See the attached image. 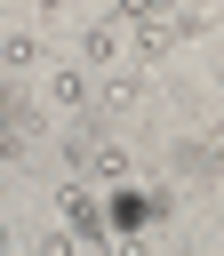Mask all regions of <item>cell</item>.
Returning <instances> with one entry per match:
<instances>
[{"mask_svg": "<svg viewBox=\"0 0 224 256\" xmlns=\"http://www.w3.org/2000/svg\"><path fill=\"white\" fill-rule=\"evenodd\" d=\"M32 16H40V24H64V16H72V0H32Z\"/></svg>", "mask_w": 224, "mask_h": 256, "instance_id": "7", "label": "cell"}, {"mask_svg": "<svg viewBox=\"0 0 224 256\" xmlns=\"http://www.w3.org/2000/svg\"><path fill=\"white\" fill-rule=\"evenodd\" d=\"M72 56H80L88 72H112V64H128V56H136V32H128V24H120V16L104 8V16H88V24H80Z\"/></svg>", "mask_w": 224, "mask_h": 256, "instance_id": "3", "label": "cell"}, {"mask_svg": "<svg viewBox=\"0 0 224 256\" xmlns=\"http://www.w3.org/2000/svg\"><path fill=\"white\" fill-rule=\"evenodd\" d=\"M0 64H8V80H24V72H48V40H40L32 24H8V32H0Z\"/></svg>", "mask_w": 224, "mask_h": 256, "instance_id": "5", "label": "cell"}, {"mask_svg": "<svg viewBox=\"0 0 224 256\" xmlns=\"http://www.w3.org/2000/svg\"><path fill=\"white\" fill-rule=\"evenodd\" d=\"M112 16H120L128 32H144V24H168V16H176V0H112Z\"/></svg>", "mask_w": 224, "mask_h": 256, "instance_id": "6", "label": "cell"}, {"mask_svg": "<svg viewBox=\"0 0 224 256\" xmlns=\"http://www.w3.org/2000/svg\"><path fill=\"white\" fill-rule=\"evenodd\" d=\"M176 8H192V16H208V24H224V0H176Z\"/></svg>", "mask_w": 224, "mask_h": 256, "instance_id": "8", "label": "cell"}, {"mask_svg": "<svg viewBox=\"0 0 224 256\" xmlns=\"http://www.w3.org/2000/svg\"><path fill=\"white\" fill-rule=\"evenodd\" d=\"M40 104H48L56 120H80V112H96V72H88L80 56L48 64V72H40Z\"/></svg>", "mask_w": 224, "mask_h": 256, "instance_id": "2", "label": "cell"}, {"mask_svg": "<svg viewBox=\"0 0 224 256\" xmlns=\"http://www.w3.org/2000/svg\"><path fill=\"white\" fill-rule=\"evenodd\" d=\"M96 112L112 120V128H136L144 112H152V64H112V72H96Z\"/></svg>", "mask_w": 224, "mask_h": 256, "instance_id": "1", "label": "cell"}, {"mask_svg": "<svg viewBox=\"0 0 224 256\" xmlns=\"http://www.w3.org/2000/svg\"><path fill=\"white\" fill-rule=\"evenodd\" d=\"M136 192H144V232H176V224H184V192H192V184H176V176H144Z\"/></svg>", "mask_w": 224, "mask_h": 256, "instance_id": "4", "label": "cell"}]
</instances>
